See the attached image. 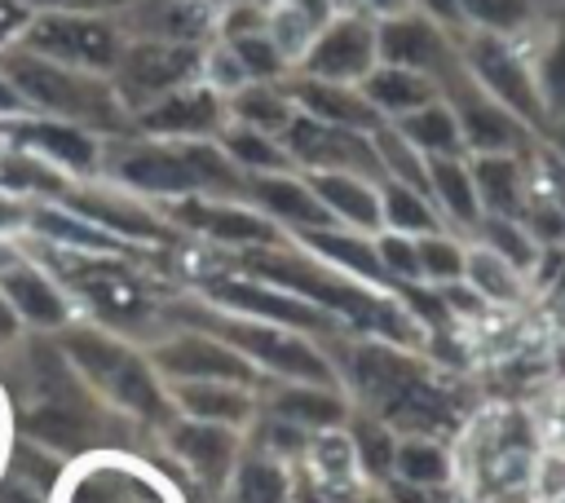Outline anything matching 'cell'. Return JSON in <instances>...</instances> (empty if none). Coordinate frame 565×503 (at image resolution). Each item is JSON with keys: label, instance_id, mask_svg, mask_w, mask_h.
I'll return each instance as SVG.
<instances>
[{"label": "cell", "instance_id": "cell-1", "mask_svg": "<svg viewBox=\"0 0 565 503\" xmlns=\"http://www.w3.org/2000/svg\"><path fill=\"white\" fill-rule=\"evenodd\" d=\"M0 71H4V79L22 93L26 106H40V110H49V115L62 119V124L119 128V106H124V101H119V93H115L102 75L57 66V62H49V57L26 53L22 44H18V49H4Z\"/></svg>", "mask_w": 565, "mask_h": 503}, {"label": "cell", "instance_id": "cell-2", "mask_svg": "<svg viewBox=\"0 0 565 503\" xmlns=\"http://www.w3.org/2000/svg\"><path fill=\"white\" fill-rule=\"evenodd\" d=\"M115 172L146 194H247V181L234 176V163L221 146L172 141V146H128L115 154Z\"/></svg>", "mask_w": 565, "mask_h": 503}, {"label": "cell", "instance_id": "cell-3", "mask_svg": "<svg viewBox=\"0 0 565 503\" xmlns=\"http://www.w3.org/2000/svg\"><path fill=\"white\" fill-rule=\"evenodd\" d=\"M247 265L269 278L278 291H291L309 304H322L331 313H344L371 331H384L388 340H406L411 335V322L402 318L397 304L388 300H375L366 296L362 287H353V278H335L331 269H313L309 260H296V256H278V252H247Z\"/></svg>", "mask_w": 565, "mask_h": 503}, {"label": "cell", "instance_id": "cell-4", "mask_svg": "<svg viewBox=\"0 0 565 503\" xmlns=\"http://www.w3.org/2000/svg\"><path fill=\"white\" fill-rule=\"evenodd\" d=\"M459 57H463V71H468L499 106H508L534 137L547 128V106H543V93H539V79H534V62H530V53H525L512 35L463 31Z\"/></svg>", "mask_w": 565, "mask_h": 503}, {"label": "cell", "instance_id": "cell-5", "mask_svg": "<svg viewBox=\"0 0 565 503\" xmlns=\"http://www.w3.org/2000/svg\"><path fill=\"white\" fill-rule=\"evenodd\" d=\"M124 44V26L106 13H31V22L22 26L26 53L88 75H115Z\"/></svg>", "mask_w": 565, "mask_h": 503}, {"label": "cell", "instance_id": "cell-6", "mask_svg": "<svg viewBox=\"0 0 565 503\" xmlns=\"http://www.w3.org/2000/svg\"><path fill=\"white\" fill-rule=\"evenodd\" d=\"M66 357L97 384L106 388V397H115L119 406L146 415V419H163L168 415V402L150 375V366L128 353L124 344H115L110 335L102 331H71L66 335Z\"/></svg>", "mask_w": 565, "mask_h": 503}, {"label": "cell", "instance_id": "cell-7", "mask_svg": "<svg viewBox=\"0 0 565 503\" xmlns=\"http://www.w3.org/2000/svg\"><path fill=\"white\" fill-rule=\"evenodd\" d=\"M441 101L455 110L468 154H530L539 146V137L508 106H499L463 66L441 84Z\"/></svg>", "mask_w": 565, "mask_h": 503}, {"label": "cell", "instance_id": "cell-8", "mask_svg": "<svg viewBox=\"0 0 565 503\" xmlns=\"http://www.w3.org/2000/svg\"><path fill=\"white\" fill-rule=\"evenodd\" d=\"M282 150L291 163H305L309 172H353V176H366V181H384V168H380V154L371 146V132H349V128H331V124H318L309 119L305 110L291 115V124L278 132Z\"/></svg>", "mask_w": 565, "mask_h": 503}, {"label": "cell", "instance_id": "cell-9", "mask_svg": "<svg viewBox=\"0 0 565 503\" xmlns=\"http://www.w3.org/2000/svg\"><path fill=\"white\" fill-rule=\"evenodd\" d=\"M459 40L463 35H450L446 26H437L433 18H424L415 9L375 22V53H380V62L384 66H402V71H419V75L437 79V88L463 66Z\"/></svg>", "mask_w": 565, "mask_h": 503}, {"label": "cell", "instance_id": "cell-10", "mask_svg": "<svg viewBox=\"0 0 565 503\" xmlns=\"http://www.w3.org/2000/svg\"><path fill=\"white\" fill-rule=\"evenodd\" d=\"M199 71V49L194 44H163V40H132L119 53L115 66V93L124 106L146 110L150 101L185 88Z\"/></svg>", "mask_w": 565, "mask_h": 503}, {"label": "cell", "instance_id": "cell-11", "mask_svg": "<svg viewBox=\"0 0 565 503\" xmlns=\"http://www.w3.org/2000/svg\"><path fill=\"white\" fill-rule=\"evenodd\" d=\"M207 335L225 340L230 349H238L247 362L256 357L260 366L278 371V375H291L300 384H331V366L318 349H309L300 335H287L282 327H269V322H225V318H203Z\"/></svg>", "mask_w": 565, "mask_h": 503}, {"label": "cell", "instance_id": "cell-12", "mask_svg": "<svg viewBox=\"0 0 565 503\" xmlns=\"http://www.w3.org/2000/svg\"><path fill=\"white\" fill-rule=\"evenodd\" d=\"M375 66H380L375 22L362 13H335L300 53L305 79H327V84H362Z\"/></svg>", "mask_w": 565, "mask_h": 503}, {"label": "cell", "instance_id": "cell-13", "mask_svg": "<svg viewBox=\"0 0 565 503\" xmlns=\"http://www.w3.org/2000/svg\"><path fill=\"white\" fill-rule=\"evenodd\" d=\"M159 371H168L172 379H212V384H252V362L230 349L216 335H177L168 344L154 349Z\"/></svg>", "mask_w": 565, "mask_h": 503}, {"label": "cell", "instance_id": "cell-14", "mask_svg": "<svg viewBox=\"0 0 565 503\" xmlns=\"http://www.w3.org/2000/svg\"><path fill=\"white\" fill-rule=\"evenodd\" d=\"M225 97L216 88H177L159 101H150L146 110H137V128L146 132H159V137H181V141H194V137H212L221 132L225 124Z\"/></svg>", "mask_w": 565, "mask_h": 503}, {"label": "cell", "instance_id": "cell-15", "mask_svg": "<svg viewBox=\"0 0 565 503\" xmlns=\"http://www.w3.org/2000/svg\"><path fill=\"white\" fill-rule=\"evenodd\" d=\"M530 154H468L481 216L521 221L530 199Z\"/></svg>", "mask_w": 565, "mask_h": 503}, {"label": "cell", "instance_id": "cell-16", "mask_svg": "<svg viewBox=\"0 0 565 503\" xmlns=\"http://www.w3.org/2000/svg\"><path fill=\"white\" fill-rule=\"evenodd\" d=\"M291 101H296V110H305L309 119L331 124V128H349V132H375V128L384 124L358 84L300 79V84L291 88Z\"/></svg>", "mask_w": 565, "mask_h": 503}, {"label": "cell", "instance_id": "cell-17", "mask_svg": "<svg viewBox=\"0 0 565 503\" xmlns=\"http://www.w3.org/2000/svg\"><path fill=\"white\" fill-rule=\"evenodd\" d=\"M119 13L124 31L163 44H194L207 31V0H128Z\"/></svg>", "mask_w": 565, "mask_h": 503}, {"label": "cell", "instance_id": "cell-18", "mask_svg": "<svg viewBox=\"0 0 565 503\" xmlns=\"http://www.w3.org/2000/svg\"><path fill=\"white\" fill-rule=\"evenodd\" d=\"M309 190H313L318 203L331 212V221H340L344 229H358V234L384 229V216H380V185H375V181L353 176V172H313V176H309Z\"/></svg>", "mask_w": 565, "mask_h": 503}, {"label": "cell", "instance_id": "cell-19", "mask_svg": "<svg viewBox=\"0 0 565 503\" xmlns=\"http://www.w3.org/2000/svg\"><path fill=\"white\" fill-rule=\"evenodd\" d=\"M207 291H212V300L234 304V309H243V313H256V318H265L269 327H331L309 300H300V296H291V291H269V287L234 282V278L212 282Z\"/></svg>", "mask_w": 565, "mask_h": 503}, {"label": "cell", "instance_id": "cell-20", "mask_svg": "<svg viewBox=\"0 0 565 503\" xmlns=\"http://www.w3.org/2000/svg\"><path fill=\"white\" fill-rule=\"evenodd\" d=\"M428 199L437 203L441 221L455 225L459 234H477L481 225V203H477V185H472V168L468 154H450V159H428Z\"/></svg>", "mask_w": 565, "mask_h": 503}, {"label": "cell", "instance_id": "cell-21", "mask_svg": "<svg viewBox=\"0 0 565 503\" xmlns=\"http://www.w3.org/2000/svg\"><path fill=\"white\" fill-rule=\"evenodd\" d=\"M181 225L216 238V243H274V221L269 216H256L252 207H238V203H225V199H190L181 207Z\"/></svg>", "mask_w": 565, "mask_h": 503}, {"label": "cell", "instance_id": "cell-22", "mask_svg": "<svg viewBox=\"0 0 565 503\" xmlns=\"http://www.w3.org/2000/svg\"><path fill=\"white\" fill-rule=\"evenodd\" d=\"M247 194H252L274 221H287V225H300V229H327V225H331V212L318 203V194L309 190V181H296V176H287V172L252 176V181H247Z\"/></svg>", "mask_w": 565, "mask_h": 503}, {"label": "cell", "instance_id": "cell-23", "mask_svg": "<svg viewBox=\"0 0 565 503\" xmlns=\"http://www.w3.org/2000/svg\"><path fill=\"white\" fill-rule=\"evenodd\" d=\"M358 88L366 93V101L375 106V115H380L384 124H393V119H402V115H411V110H419V106H428V101L441 97L437 79H428V75H419V71L384 66V62H380Z\"/></svg>", "mask_w": 565, "mask_h": 503}, {"label": "cell", "instance_id": "cell-24", "mask_svg": "<svg viewBox=\"0 0 565 503\" xmlns=\"http://www.w3.org/2000/svg\"><path fill=\"white\" fill-rule=\"evenodd\" d=\"M539 40L530 49L534 79L547 106V119H565V9L561 13H539Z\"/></svg>", "mask_w": 565, "mask_h": 503}, {"label": "cell", "instance_id": "cell-25", "mask_svg": "<svg viewBox=\"0 0 565 503\" xmlns=\"http://www.w3.org/2000/svg\"><path fill=\"white\" fill-rule=\"evenodd\" d=\"M66 194V207H75L88 225H97V229H106V234H128V238H154V234H163V225L150 216V212H141L137 203H128V199H119V194H97V190H62Z\"/></svg>", "mask_w": 565, "mask_h": 503}, {"label": "cell", "instance_id": "cell-26", "mask_svg": "<svg viewBox=\"0 0 565 503\" xmlns=\"http://www.w3.org/2000/svg\"><path fill=\"white\" fill-rule=\"evenodd\" d=\"M393 128H397L424 159L468 154V150H463V137H459V119H455V110H450L441 97L428 101V106H419V110H411V115H402V119H393Z\"/></svg>", "mask_w": 565, "mask_h": 503}, {"label": "cell", "instance_id": "cell-27", "mask_svg": "<svg viewBox=\"0 0 565 503\" xmlns=\"http://www.w3.org/2000/svg\"><path fill=\"white\" fill-rule=\"evenodd\" d=\"M380 216H384V229L406 234V238H424V234L446 229L428 190H415V185H402V181H380Z\"/></svg>", "mask_w": 565, "mask_h": 503}, {"label": "cell", "instance_id": "cell-28", "mask_svg": "<svg viewBox=\"0 0 565 503\" xmlns=\"http://www.w3.org/2000/svg\"><path fill=\"white\" fill-rule=\"evenodd\" d=\"M225 110L234 115V124L278 137V132L291 124L296 101H291V93H278L274 84H256V79H247L243 88H234V93L225 97Z\"/></svg>", "mask_w": 565, "mask_h": 503}, {"label": "cell", "instance_id": "cell-29", "mask_svg": "<svg viewBox=\"0 0 565 503\" xmlns=\"http://www.w3.org/2000/svg\"><path fill=\"white\" fill-rule=\"evenodd\" d=\"M4 300L13 304L18 318L35 322V327H62L66 322V300L53 291V282L35 269H4L0 278Z\"/></svg>", "mask_w": 565, "mask_h": 503}, {"label": "cell", "instance_id": "cell-30", "mask_svg": "<svg viewBox=\"0 0 565 503\" xmlns=\"http://www.w3.org/2000/svg\"><path fill=\"white\" fill-rule=\"evenodd\" d=\"M177 402L190 419L203 424H243L252 415V397L238 384H212V379H181L177 384Z\"/></svg>", "mask_w": 565, "mask_h": 503}, {"label": "cell", "instance_id": "cell-31", "mask_svg": "<svg viewBox=\"0 0 565 503\" xmlns=\"http://www.w3.org/2000/svg\"><path fill=\"white\" fill-rule=\"evenodd\" d=\"M172 446L177 454L199 472V477H225L230 459H234V432L225 424H203V419H190L181 428H172Z\"/></svg>", "mask_w": 565, "mask_h": 503}, {"label": "cell", "instance_id": "cell-32", "mask_svg": "<svg viewBox=\"0 0 565 503\" xmlns=\"http://www.w3.org/2000/svg\"><path fill=\"white\" fill-rule=\"evenodd\" d=\"M305 243L313 252H322L331 265L366 278V282H388L384 278V265H380V252H375V238L358 234V229H305Z\"/></svg>", "mask_w": 565, "mask_h": 503}, {"label": "cell", "instance_id": "cell-33", "mask_svg": "<svg viewBox=\"0 0 565 503\" xmlns=\"http://www.w3.org/2000/svg\"><path fill=\"white\" fill-rule=\"evenodd\" d=\"M463 282H468L481 300H490V304H512V300H521V291H525V274H521L516 265H508L503 256H494L490 247H481V243L468 247Z\"/></svg>", "mask_w": 565, "mask_h": 503}, {"label": "cell", "instance_id": "cell-34", "mask_svg": "<svg viewBox=\"0 0 565 503\" xmlns=\"http://www.w3.org/2000/svg\"><path fill=\"white\" fill-rule=\"evenodd\" d=\"M22 137L35 146V150H44L53 163H62V168H75V172H88L93 163H97V146H93V137L79 128V124H62V119H40V124H31V128H22Z\"/></svg>", "mask_w": 565, "mask_h": 503}, {"label": "cell", "instance_id": "cell-35", "mask_svg": "<svg viewBox=\"0 0 565 503\" xmlns=\"http://www.w3.org/2000/svg\"><path fill=\"white\" fill-rule=\"evenodd\" d=\"M274 415L296 428H335L344 419V402L322 384H300L274 393Z\"/></svg>", "mask_w": 565, "mask_h": 503}, {"label": "cell", "instance_id": "cell-36", "mask_svg": "<svg viewBox=\"0 0 565 503\" xmlns=\"http://www.w3.org/2000/svg\"><path fill=\"white\" fill-rule=\"evenodd\" d=\"M221 150L230 154L234 168H247L252 176H269V172H287L291 168V159H287V150H282L278 137L256 132V128H243V124L221 128Z\"/></svg>", "mask_w": 565, "mask_h": 503}, {"label": "cell", "instance_id": "cell-37", "mask_svg": "<svg viewBox=\"0 0 565 503\" xmlns=\"http://www.w3.org/2000/svg\"><path fill=\"white\" fill-rule=\"evenodd\" d=\"M26 432L35 437V441H44V446H53V450H84L88 441H93V419H88V410L75 402V406H53V402H44L31 419H26Z\"/></svg>", "mask_w": 565, "mask_h": 503}, {"label": "cell", "instance_id": "cell-38", "mask_svg": "<svg viewBox=\"0 0 565 503\" xmlns=\"http://www.w3.org/2000/svg\"><path fill=\"white\" fill-rule=\"evenodd\" d=\"M472 243H481V247H490L494 256H503L508 265H516L525 278L543 265V247L530 238V229L521 225V221H503V216H481V225H477V234H472Z\"/></svg>", "mask_w": 565, "mask_h": 503}, {"label": "cell", "instance_id": "cell-39", "mask_svg": "<svg viewBox=\"0 0 565 503\" xmlns=\"http://www.w3.org/2000/svg\"><path fill=\"white\" fill-rule=\"evenodd\" d=\"M459 13L468 31H490V35H512V40H521L539 22L530 0H459Z\"/></svg>", "mask_w": 565, "mask_h": 503}, {"label": "cell", "instance_id": "cell-40", "mask_svg": "<svg viewBox=\"0 0 565 503\" xmlns=\"http://www.w3.org/2000/svg\"><path fill=\"white\" fill-rule=\"evenodd\" d=\"M371 146H375V154H380L384 181H402V185L428 190V159H424L393 124H380V128L371 132Z\"/></svg>", "mask_w": 565, "mask_h": 503}, {"label": "cell", "instance_id": "cell-41", "mask_svg": "<svg viewBox=\"0 0 565 503\" xmlns=\"http://www.w3.org/2000/svg\"><path fill=\"white\" fill-rule=\"evenodd\" d=\"M79 287L93 296V304L102 313H110L115 322H137L146 313V296L124 278V274H110V269H93L79 278Z\"/></svg>", "mask_w": 565, "mask_h": 503}, {"label": "cell", "instance_id": "cell-42", "mask_svg": "<svg viewBox=\"0 0 565 503\" xmlns=\"http://www.w3.org/2000/svg\"><path fill=\"white\" fill-rule=\"evenodd\" d=\"M419 247V278L433 282V287H446V282H459L463 278V260H468V247L459 234L441 229V234H424L415 238Z\"/></svg>", "mask_w": 565, "mask_h": 503}, {"label": "cell", "instance_id": "cell-43", "mask_svg": "<svg viewBox=\"0 0 565 503\" xmlns=\"http://www.w3.org/2000/svg\"><path fill=\"white\" fill-rule=\"evenodd\" d=\"M225 49H230L234 62L243 66V75L256 79V84H274V79L287 71V57H282V49L274 44L269 26H265V31H247V35H230Z\"/></svg>", "mask_w": 565, "mask_h": 503}, {"label": "cell", "instance_id": "cell-44", "mask_svg": "<svg viewBox=\"0 0 565 503\" xmlns=\"http://www.w3.org/2000/svg\"><path fill=\"white\" fill-rule=\"evenodd\" d=\"M393 472H397V481L419 485V490H424V485H441V481H446V454H441L437 441L411 437V441L397 446V454H393Z\"/></svg>", "mask_w": 565, "mask_h": 503}, {"label": "cell", "instance_id": "cell-45", "mask_svg": "<svg viewBox=\"0 0 565 503\" xmlns=\"http://www.w3.org/2000/svg\"><path fill=\"white\" fill-rule=\"evenodd\" d=\"M287 472L274 459H247L234 481V503H287Z\"/></svg>", "mask_w": 565, "mask_h": 503}, {"label": "cell", "instance_id": "cell-46", "mask_svg": "<svg viewBox=\"0 0 565 503\" xmlns=\"http://www.w3.org/2000/svg\"><path fill=\"white\" fill-rule=\"evenodd\" d=\"M375 252H380V265H384V278H388V282H402V287L424 282V278H419V247H415V238L384 229V234L375 238Z\"/></svg>", "mask_w": 565, "mask_h": 503}, {"label": "cell", "instance_id": "cell-47", "mask_svg": "<svg viewBox=\"0 0 565 503\" xmlns=\"http://www.w3.org/2000/svg\"><path fill=\"white\" fill-rule=\"evenodd\" d=\"M353 450H358V459H362V468L371 472V477H388L393 472V454H397V446H393V437H388V428L384 424H358L353 428Z\"/></svg>", "mask_w": 565, "mask_h": 503}, {"label": "cell", "instance_id": "cell-48", "mask_svg": "<svg viewBox=\"0 0 565 503\" xmlns=\"http://www.w3.org/2000/svg\"><path fill=\"white\" fill-rule=\"evenodd\" d=\"M31 225L53 234V238H66V243H79V247H110V234L88 225V221H71L62 212H31Z\"/></svg>", "mask_w": 565, "mask_h": 503}, {"label": "cell", "instance_id": "cell-49", "mask_svg": "<svg viewBox=\"0 0 565 503\" xmlns=\"http://www.w3.org/2000/svg\"><path fill=\"white\" fill-rule=\"evenodd\" d=\"M415 13L433 18L437 26H446L450 35H463V13H459V0H415Z\"/></svg>", "mask_w": 565, "mask_h": 503}, {"label": "cell", "instance_id": "cell-50", "mask_svg": "<svg viewBox=\"0 0 565 503\" xmlns=\"http://www.w3.org/2000/svg\"><path fill=\"white\" fill-rule=\"evenodd\" d=\"M26 22H31V4H26V0H0V49H4L13 35H22Z\"/></svg>", "mask_w": 565, "mask_h": 503}, {"label": "cell", "instance_id": "cell-51", "mask_svg": "<svg viewBox=\"0 0 565 503\" xmlns=\"http://www.w3.org/2000/svg\"><path fill=\"white\" fill-rule=\"evenodd\" d=\"M539 146H543L556 163H565V119H547V128L539 132Z\"/></svg>", "mask_w": 565, "mask_h": 503}, {"label": "cell", "instance_id": "cell-52", "mask_svg": "<svg viewBox=\"0 0 565 503\" xmlns=\"http://www.w3.org/2000/svg\"><path fill=\"white\" fill-rule=\"evenodd\" d=\"M362 4H366V13H371V18H380V22L415 9V0H362Z\"/></svg>", "mask_w": 565, "mask_h": 503}, {"label": "cell", "instance_id": "cell-53", "mask_svg": "<svg viewBox=\"0 0 565 503\" xmlns=\"http://www.w3.org/2000/svg\"><path fill=\"white\" fill-rule=\"evenodd\" d=\"M22 106H26V101H22V93H18V88L4 79V71H0V115H18Z\"/></svg>", "mask_w": 565, "mask_h": 503}, {"label": "cell", "instance_id": "cell-54", "mask_svg": "<svg viewBox=\"0 0 565 503\" xmlns=\"http://www.w3.org/2000/svg\"><path fill=\"white\" fill-rule=\"evenodd\" d=\"M13 335H18V313H13V304H9L4 291H0V344L13 340Z\"/></svg>", "mask_w": 565, "mask_h": 503}, {"label": "cell", "instance_id": "cell-55", "mask_svg": "<svg viewBox=\"0 0 565 503\" xmlns=\"http://www.w3.org/2000/svg\"><path fill=\"white\" fill-rule=\"evenodd\" d=\"M393 503H424V490H419V485L397 481V485H393Z\"/></svg>", "mask_w": 565, "mask_h": 503}, {"label": "cell", "instance_id": "cell-56", "mask_svg": "<svg viewBox=\"0 0 565 503\" xmlns=\"http://www.w3.org/2000/svg\"><path fill=\"white\" fill-rule=\"evenodd\" d=\"M0 503H35V494L31 490H22V485H0Z\"/></svg>", "mask_w": 565, "mask_h": 503}, {"label": "cell", "instance_id": "cell-57", "mask_svg": "<svg viewBox=\"0 0 565 503\" xmlns=\"http://www.w3.org/2000/svg\"><path fill=\"white\" fill-rule=\"evenodd\" d=\"M296 503H327V499H322V494H313V490H300V494H296Z\"/></svg>", "mask_w": 565, "mask_h": 503}, {"label": "cell", "instance_id": "cell-58", "mask_svg": "<svg viewBox=\"0 0 565 503\" xmlns=\"http://www.w3.org/2000/svg\"><path fill=\"white\" fill-rule=\"evenodd\" d=\"M0 265H9V252H4V247H0Z\"/></svg>", "mask_w": 565, "mask_h": 503}, {"label": "cell", "instance_id": "cell-59", "mask_svg": "<svg viewBox=\"0 0 565 503\" xmlns=\"http://www.w3.org/2000/svg\"><path fill=\"white\" fill-rule=\"evenodd\" d=\"M247 4H260V0H247Z\"/></svg>", "mask_w": 565, "mask_h": 503}]
</instances>
